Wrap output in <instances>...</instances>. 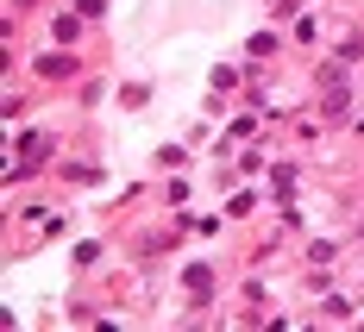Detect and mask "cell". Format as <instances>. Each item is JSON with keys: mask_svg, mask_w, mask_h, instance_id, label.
<instances>
[{"mask_svg": "<svg viewBox=\"0 0 364 332\" xmlns=\"http://www.w3.org/2000/svg\"><path fill=\"white\" fill-rule=\"evenodd\" d=\"M182 282H188V295H195V301H208V295H214V270H201V263H195Z\"/></svg>", "mask_w": 364, "mask_h": 332, "instance_id": "cell-3", "label": "cell"}, {"mask_svg": "<svg viewBox=\"0 0 364 332\" xmlns=\"http://www.w3.org/2000/svg\"><path fill=\"white\" fill-rule=\"evenodd\" d=\"M82 38V19H57V44H75Z\"/></svg>", "mask_w": 364, "mask_h": 332, "instance_id": "cell-4", "label": "cell"}, {"mask_svg": "<svg viewBox=\"0 0 364 332\" xmlns=\"http://www.w3.org/2000/svg\"><path fill=\"white\" fill-rule=\"evenodd\" d=\"M32 70H38V75H75L82 63H75V57H63V50H50V57H38Z\"/></svg>", "mask_w": 364, "mask_h": 332, "instance_id": "cell-2", "label": "cell"}, {"mask_svg": "<svg viewBox=\"0 0 364 332\" xmlns=\"http://www.w3.org/2000/svg\"><path fill=\"white\" fill-rule=\"evenodd\" d=\"M321 107H327L333 119L352 107V82H346V70H339V63H327V70H321Z\"/></svg>", "mask_w": 364, "mask_h": 332, "instance_id": "cell-1", "label": "cell"}]
</instances>
